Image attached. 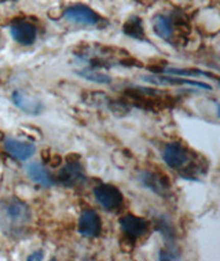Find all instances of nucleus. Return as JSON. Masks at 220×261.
Segmentation results:
<instances>
[{"label":"nucleus","instance_id":"13","mask_svg":"<svg viewBox=\"0 0 220 261\" xmlns=\"http://www.w3.org/2000/svg\"><path fill=\"white\" fill-rule=\"evenodd\" d=\"M144 81L148 83H153V84H172V86H176V84H180V86H191L197 87V88H202V90L211 91L212 87L205 84V83H201V81L190 80V79H175V77H143Z\"/></svg>","mask_w":220,"mask_h":261},{"label":"nucleus","instance_id":"3","mask_svg":"<svg viewBox=\"0 0 220 261\" xmlns=\"http://www.w3.org/2000/svg\"><path fill=\"white\" fill-rule=\"evenodd\" d=\"M94 195L96 201L101 203V206L105 207L106 211H116L121 206L123 194L120 190L112 185H101L95 187Z\"/></svg>","mask_w":220,"mask_h":261},{"label":"nucleus","instance_id":"14","mask_svg":"<svg viewBox=\"0 0 220 261\" xmlns=\"http://www.w3.org/2000/svg\"><path fill=\"white\" fill-rule=\"evenodd\" d=\"M153 31L158 37H161L164 40H171L174 37V32H175V27H174L171 17L156 15L153 18Z\"/></svg>","mask_w":220,"mask_h":261},{"label":"nucleus","instance_id":"17","mask_svg":"<svg viewBox=\"0 0 220 261\" xmlns=\"http://www.w3.org/2000/svg\"><path fill=\"white\" fill-rule=\"evenodd\" d=\"M180 258L179 250L174 243H166V246L160 252V260H178Z\"/></svg>","mask_w":220,"mask_h":261},{"label":"nucleus","instance_id":"19","mask_svg":"<svg viewBox=\"0 0 220 261\" xmlns=\"http://www.w3.org/2000/svg\"><path fill=\"white\" fill-rule=\"evenodd\" d=\"M43 257H44V252H43V250H39V252L32 253V256L28 257V260H43Z\"/></svg>","mask_w":220,"mask_h":261},{"label":"nucleus","instance_id":"4","mask_svg":"<svg viewBox=\"0 0 220 261\" xmlns=\"http://www.w3.org/2000/svg\"><path fill=\"white\" fill-rule=\"evenodd\" d=\"M139 180L143 183L148 189H150L153 193L162 197V198H168L171 195V185L169 180L166 179V176L157 173V172L144 171L140 172Z\"/></svg>","mask_w":220,"mask_h":261},{"label":"nucleus","instance_id":"9","mask_svg":"<svg viewBox=\"0 0 220 261\" xmlns=\"http://www.w3.org/2000/svg\"><path fill=\"white\" fill-rule=\"evenodd\" d=\"M10 33L17 43L21 45H32L35 44L37 37V31L35 25L27 21H19L14 22L10 28Z\"/></svg>","mask_w":220,"mask_h":261},{"label":"nucleus","instance_id":"2","mask_svg":"<svg viewBox=\"0 0 220 261\" xmlns=\"http://www.w3.org/2000/svg\"><path fill=\"white\" fill-rule=\"evenodd\" d=\"M79 160V158H77ZM77 160L69 161L65 167L59 171L58 173V181L63 187L67 189H76L80 187L81 185H84L86 181V173L84 169L80 165V162H77Z\"/></svg>","mask_w":220,"mask_h":261},{"label":"nucleus","instance_id":"10","mask_svg":"<svg viewBox=\"0 0 220 261\" xmlns=\"http://www.w3.org/2000/svg\"><path fill=\"white\" fill-rule=\"evenodd\" d=\"M5 150L7 151L10 157H13L17 161H27L35 154L36 147L35 144L28 143V142H22L18 139H9L5 142Z\"/></svg>","mask_w":220,"mask_h":261},{"label":"nucleus","instance_id":"16","mask_svg":"<svg viewBox=\"0 0 220 261\" xmlns=\"http://www.w3.org/2000/svg\"><path fill=\"white\" fill-rule=\"evenodd\" d=\"M77 74L84 77L86 80L94 81V83H98V84H109V83H112V77L105 74V73L98 72L95 68H87L84 70H81V72H77Z\"/></svg>","mask_w":220,"mask_h":261},{"label":"nucleus","instance_id":"6","mask_svg":"<svg viewBox=\"0 0 220 261\" xmlns=\"http://www.w3.org/2000/svg\"><path fill=\"white\" fill-rule=\"evenodd\" d=\"M189 151L179 143L166 144L162 151V160L172 169H182L186 168V164H189Z\"/></svg>","mask_w":220,"mask_h":261},{"label":"nucleus","instance_id":"12","mask_svg":"<svg viewBox=\"0 0 220 261\" xmlns=\"http://www.w3.org/2000/svg\"><path fill=\"white\" fill-rule=\"evenodd\" d=\"M13 102L17 108H19L28 114H39L43 110V105H41L40 100H35L22 91H15L14 92Z\"/></svg>","mask_w":220,"mask_h":261},{"label":"nucleus","instance_id":"5","mask_svg":"<svg viewBox=\"0 0 220 261\" xmlns=\"http://www.w3.org/2000/svg\"><path fill=\"white\" fill-rule=\"evenodd\" d=\"M65 18L70 22L84 25V27H95L99 22L98 14L84 5H75L67 7L65 11Z\"/></svg>","mask_w":220,"mask_h":261},{"label":"nucleus","instance_id":"15","mask_svg":"<svg viewBox=\"0 0 220 261\" xmlns=\"http://www.w3.org/2000/svg\"><path fill=\"white\" fill-rule=\"evenodd\" d=\"M124 33H126L127 36L136 39V40H146L143 25H142V21L138 17H131L124 23Z\"/></svg>","mask_w":220,"mask_h":261},{"label":"nucleus","instance_id":"8","mask_svg":"<svg viewBox=\"0 0 220 261\" xmlns=\"http://www.w3.org/2000/svg\"><path fill=\"white\" fill-rule=\"evenodd\" d=\"M102 224H101V217L92 209H87L81 213L80 220H79V234L87 238H95L101 234Z\"/></svg>","mask_w":220,"mask_h":261},{"label":"nucleus","instance_id":"1","mask_svg":"<svg viewBox=\"0 0 220 261\" xmlns=\"http://www.w3.org/2000/svg\"><path fill=\"white\" fill-rule=\"evenodd\" d=\"M32 224L31 207L18 198H5L0 201V230L9 238H25Z\"/></svg>","mask_w":220,"mask_h":261},{"label":"nucleus","instance_id":"18","mask_svg":"<svg viewBox=\"0 0 220 261\" xmlns=\"http://www.w3.org/2000/svg\"><path fill=\"white\" fill-rule=\"evenodd\" d=\"M165 72L169 74H176V76H211L209 73L201 72V70H190V69H166Z\"/></svg>","mask_w":220,"mask_h":261},{"label":"nucleus","instance_id":"7","mask_svg":"<svg viewBox=\"0 0 220 261\" xmlns=\"http://www.w3.org/2000/svg\"><path fill=\"white\" fill-rule=\"evenodd\" d=\"M120 227L126 237L135 241L136 238L148 234L149 221L135 215H126L120 219Z\"/></svg>","mask_w":220,"mask_h":261},{"label":"nucleus","instance_id":"11","mask_svg":"<svg viewBox=\"0 0 220 261\" xmlns=\"http://www.w3.org/2000/svg\"><path fill=\"white\" fill-rule=\"evenodd\" d=\"M28 176L32 181H35L37 185H40L41 187H53L55 185V180L53 179V176L50 175V172L47 171V168L44 165H41L39 162H33L29 167L27 168Z\"/></svg>","mask_w":220,"mask_h":261}]
</instances>
